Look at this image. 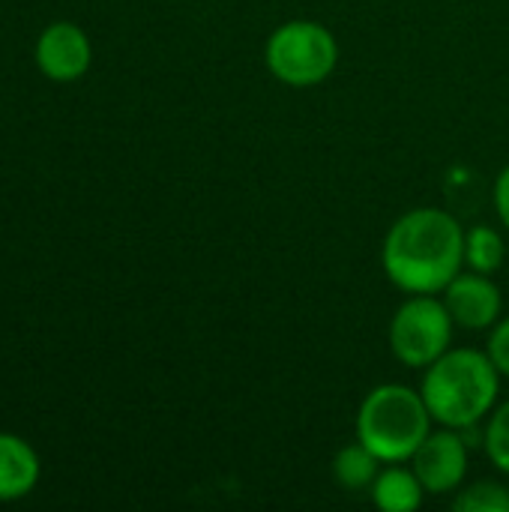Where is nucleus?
<instances>
[{
    "label": "nucleus",
    "mask_w": 509,
    "mask_h": 512,
    "mask_svg": "<svg viewBox=\"0 0 509 512\" xmlns=\"http://www.w3.org/2000/svg\"><path fill=\"white\" fill-rule=\"evenodd\" d=\"M381 261L399 291L438 294L465 267V228L447 210H411L387 231Z\"/></svg>",
    "instance_id": "obj_1"
},
{
    "label": "nucleus",
    "mask_w": 509,
    "mask_h": 512,
    "mask_svg": "<svg viewBox=\"0 0 509 512\" xmlns=\"http://www.w3.org/2000/svg\"><path fill=\"white\" fill-rule=\"evenodd\" d=\"M483 444H486L489 462L509 477V402H504L501 408H495L489 414Z\"/></svg>",
    "instance_id": "obj_13"
},
{
    "label": "nucleus",
    "mask_w": 509,
    "mask_h": 512,
    "mask_svg": "<svg viewBox=\"0 0 509 512\" xmlns=\"http://www.w3.org/2000/svg\"><path fill=\"white\" fill-rule=\"evenodd\" d=\"M507 261V246L498 228L492 225H474L465 231V264L477 273H498Z\"/></svg>",
    "instance_id": "obj_12"
},
{
    "label": "nucleus",
    "mask_w": 509,
    "mask_h": 512,
    "mask_svg": "<svg viewBox=\"0 0 509 512\" xmlns=\"http://www.w3.org/2000/svg\"><path fill=\"white\" fill-rule=\"evenodd\" d=\"M453 315L435 294H411L390 321V348L399 363L411 369L432 366L453 342Z\"/></svg>",
    "instance_id": "obj_5"
},
{
    "label": "nucleus",
    "mask_w": 509,
    "mask_h": 512,
    "mask_svg": "<svg viewBox=\"0 0 509 512\" xmlns=\"http://www.w3.org/2000/svg\"><path fill=\"white\" fill-rule=\"evenodd\" d=\"M378 474H381V459L360 441L342 447L333 459V480L348 492L372 489Z\"/></svg>",
    "instance_id": "obj_11"
},
{
    "label": "nucleus",
    "mask_w": 509,
    "mask_h": 512,
    "mask_svg": "<svg viewBox=\"0 0 509 512\" xmlns=\"http://www.w3.org/2000/svg\"><path fill=\"white\" fill-rule=\"evenodd\" d=\"M39 480L36 453L15 435H0V501L24 498Z\"/></svg>",
    "instance_id": "obj_9"
},
{
    "label": "nucleus",
    "mask_w": 509,
    "mask_h": 512,
    "mask_svg": "<svg viewBox=\"0 0 509 512\" xmlns=\"http://www.w3.org/2000/svg\"><path fill=\"white\" fill-rule=\"evenodd\" d=\"M489 360L495 363V369L509 378V315L501 318L495 327H492V336H489V348H486Z\"/></svg>",
    "instance_id": "obj_15"
},
{
    "label": "nucleus",
    "mask_w": 509,
    "mask_h": 512,
    "mask_svg": "<svg viewBox=\"0 0 509 512\" xmlns=\"http://www.w3.org/2000/svg\"><path fill=\"white\" fill-rule=\"evenodd\" d=\"M411 468L429 495L456 492L468 474V444L462 441V432H429V438L411 456Z\"/></svg>",
    "instance_id": "obj_6"
},
{
    "label": "nucleus",
    "mask_w": 509,
    "mask_h": 512,
    "mask_svg": "<svg viewBox=\"0 0 509 512\" xmlns=\"http://www.w3.org/2000/svg\"><path fill=\"white\" fill-rule=\"evenodd\" d=\"M432 414L423 393L405 384L375 387L357 411V441L366 444L381 462H411L417 447L432 432Z\"/></svg>",
    "instance_id": "obj_3"
},
{
    "label": "nucleus",
    "mask_w": 509,
    "mask_h": 512,
    "mask_svg": "<svg viewBox=\"0 0 509 512\" xmlns=\"http://www.w3.org/2000/svg\"><path fill=\"white\" fill-rule=\"evenodd\" d=\"M264 60L282 84L315 87L333 75L339 63V42L318 21H288L270 33Z\"/></svg>",
    "instance_id": "obj_4"
},
{
    "label": "nucleus",
    "mask_w": 509,
    "mask_h": 512,
    "mask_svg": "<svg viewBox=\"0 0 509 512\" xmlns=\"http://www.w3.org/2000/svg\"><path fill=\"white\" fill-rule=\"evenodd\" d=\"M495 210H498L501 222L507 225L509 231V165L498 174V180H495Z\"/></svg>",
    "instance_id": "obj_16"
},
{
    "label": "nucleus",
    "mask_w": 509,
    "mask_h": 512,
    "mask_svg": "<svg viewBox=\"0 0 509 512\" xmlns=\"http://www.w3.org/2000/svg\"><path fill=\"white\" fill-rule=\"evenodd\" d=\"M501 372L477 348H450L423 375V402L435 423L447 429H474L492 414L501 390Z\"/></svg>",
    "instance_id": "obj_2"
},
{
    "label": "nucleus",
    "mask_w": 509,
    "mask_h": 512,
    "mask_svg": "<svg viewBox=\"0 0 509 512\" xmlns=\"http://www.w3.org/2000/svg\"><path fill=\"white\" fill-rule=\"evenodd\" d=\"M36 63L39 69L54 81H75L90 66V42L81 27L69 21L51 24L36 45Z\"/></svg>",
    "instance_id": "obj_8"
},
{
    "label": "nucleus",
    "mask_w": 509,
    "mask_h": 512,
    "mask_svg": "<svg viewBox=\"0 0 509 512\" xmlns=\"http://www.w3.org/2000/svg\"><path fill=\"white\" fill-rule=\"evenodd\" d=\"M444 303L453 321L465 330H492L501 321V288L486 273H459L444 288Z\"/></svg>",
    "instance_id": "obj_7"
},
{
    "label": "nucleus",
    "mask_w": 509,
    "mask_h": 512,
    "mask_svg": "<svg viewBox=\"0 0 509 512\" xmlns=\"http://www.w3.org/2000/svg\"><path fill=\"white\" fill-rule=\"evenodd\" d=\"M423 483L417 480L414 468H387L372 483V501L384 512H414L423 504Z\"/></svg>",
    "instance_id": "obj_10"
},
{
    "label": "nucleus",
    "mask_w": 509,
    "mask_h": 512,
    "mask_svg": "<svg viewBox=\"0 0 509 512\" xmlns=\"http://www.w3.org/2000/svg\"><path fill=\"white\" fill-rule=\"evenodd\" d=\"M453 507L459 512H509V492L501 483H474L453 501Z\"/></svg>",
    "instance_id": "obj_14"
}]
</instances>
